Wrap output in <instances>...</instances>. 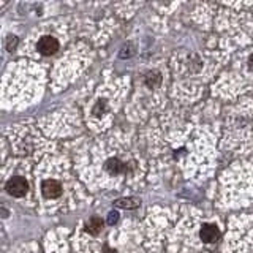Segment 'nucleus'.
I'll return each instance as SVG.
<instances>
[{
	"mask_svg": "<svg viewBox=\"0 0 253 253\" xmlns=\"http://www.w3.org/2000/svg\"><path fill=\"white\" fill-rule=\"evenodd\" d=\"M27 188H29L27 182H26V179H22V177H13V179H10L6 182V192L10 195H13V196H16V198H21V196L26 195Z\"/></svg>",
	"mask_w": 253,
	"mask_h": 253,
	"instance_id": "obj_1",
	"label": "nucleus"
},
{
	"mask_svg": "<svg viewBox=\"0 0 253 253\" xmlns=\"http://www.w3.org/2000/svg\"><path fill=\"white\" fill-rule=\"evenodd\" d=\"M57 49H59V43H57V40L52 37H43L38 42V51L43 55H51Z\"/></svg>",
	"mask_w": 253,
	"mask_h": 253,
	"instance_id": "obj_2",
	"label": "nucleus"
},
{
	"mask_svg": "<svg viewBox=\"0 0 253 253\" xmlns=\"http://www.w3.org/2000/svg\"><path fill=\"white\" fill-rule=\"evenodd\" d=\"M42 190H43L44 196H47V198H57L62 193V185L59 184L57 180L49 179V180H44L43 182Z\"/></svg>",
	"mask_w": 253,
	"mask_h": 253,
	"instance_id": "obj_3",
	"label": "nucleus"
},
{
	"mask_svg": "<svg viewBox=\"0 0 253 253\" xmlns=\"http://www.w3.org/2000/svg\"><path fill=\"white\" fill-rule=\"evenodd\" d=\"M201 239L204 242H215L218 237H220V233H218V229L215 226H212V225H206L201 228Z\"/></svg>",
	"mask_w": 253,
	"mask_h": 253,
	"instance_id": "obj_4",
	"label": "nucleus"
},
{
	"mask_svg": "<svg viewBox=\"0 0 253 253\" xmlns=\"http://www.w3.org/2000/svg\"><path fill=\"white\" fill-rule=\"evenodd\" d=\"M101 228H103V221L98 217L90 218L89 223H87V231H89L90 234H98L101 231Z\"/></svg>",
	"mask_w": 253,
	"mask_h": 253,
	"instance_id": "obj_5",
	"label": "nucleus"
},
{
	"mask_svg": "<svg viewBox=\"0 0 253 253\" xmlns=\"http://www.w3.org/2000/svg\"><path fill=\"white\" fill-rule=\"evenodd\" d=\"M117 208H124V209H134L139 206V200L136 198H124V200H119L116 203Z\"/></svg>",
	"mask_w": 253,
	"mask_h": 253,
	"instance_id": "obj_6",
	"label": "nucleus"
},
{
	"mask_svg": "<svg viewBox=\"0 0 253 253\" xmlns=\"http://www.w3.org/2000/svg\"><path fill=\"white\" fill-rule=\"evenodd\" d=\"M106 169L109 172H113V174H119V172H122L125 169V165L114 158V160H108L106 162Z\"/></svg>",
	"mask_w": 253,
	"mask_h": 253,
	"instance_id": "obj_7",
	"label": "nucleus"
},
{
	"mask_svg": "<svg viewBox=\"0 0 253 253\" xmlns=\"http://www.w3.org/2000/svg\"><path fill=\"white\" fill-rule=\"evenodd\" d=\"M117 218H119V213H117V212H111V213H109V217H108L109 225H114L116 221H117Z\"/></svg>",
	"mask_w": 253,
	"mask_h": 253,
	"instance_id": "obj_8",
	"label": "nucleus"
}]
</instances>
